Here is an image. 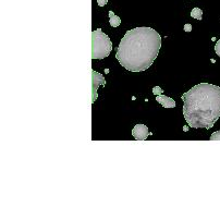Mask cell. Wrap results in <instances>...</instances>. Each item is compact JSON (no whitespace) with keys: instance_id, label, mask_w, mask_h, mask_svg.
Instances as JSON below:
<instances>
[{"instance_id":"7c38bea8","label":"cell","mask_w":220,"mask_h":207,"mask_svg":"<svg viewBox=\"0 0 220 207\" xmlns=\"http://www.w3.org/2000/svg\"><path fill=\"white\" fill-rule=\"evenodd\" d=\"M108 2V0H97V4L99 7H105Z\"/></svg>"},{"instance_id":"8fae6325","label":"cell","mask_w":220,"mask_h":207,"mask_svg":"<svg viewBox=\"0 0 220 207\" xmlns=\"http://www.w3.org/2000/svg\"><path fill=\"white\" fill-rule=\"evenodd\" d=\"M215 52L220 57V39L216 43V45H215Z\"/></svg>"},{"instance_id":"7a4b0ae2","label":"cell","mask_w":220,"mask_h":207,"mask_svg":"<svg viewBox=\"0 0 220 207\" xmlns=\"http://www.w3.org/2000/svg\"><path fill=\"white\" fill-rule=\"evenodd\" d=\"M182 113L190 127L209 130L220 118V87L199 83L181 96Z\"/></svg>"},{"instance_id":"30bf717a","label":"cell","mask_w":220,"mask_h":207,"mask_svg":"<svg viewBox=\"0 0 220 207\" xmlns=\"http://www.w3.org/2000/svg\"><path fill=\"white\" fill-rule=\"evenodd\" d=\"M210 140L211 141H220V130L216 131V132H214V133L211 134Z\"/></svg>"},{"instance_id":"ba28073f","label":"cell","mask_w":220,"mask_h":207,"mask_svg":"<svg viewBox=\"0 0 220 207\" xmlns=\"http://www.w3.org/2000/svg\"><path fill=\"white\" fill-rule=\"evenodd\" d=\"M191 16L193 19H196L198 21H201L202 18H203V11L199 8H194V9L191 11Z\"/></svg>"},{"instance_id":"277c9868","label":"cell","mask_w":220,"mask_h":207,"mask_svg":"<svg viewBox=\"0 0 220 207\" xmlns=\"http://www.w3.org/2000/svg\"><path fill=\"white\" fill-rule=\"evenodd\" d=\"M100 85H106L105 77L98 72L92 70V102H95L97 98V89Z\"/></svg>"},{"instance_id":"8992f818","label":"cell","mask_w":220,"mask_h":207,"mask_svg":"<svg viewBox=\"0 0 220 207\" xmlns=\"http://www.w3.org/2000/svg\"><path fill=\"white\" fill-rule=\"evenodd\" d=\"M156 100L159 102L160 105H163V107L165 108H174L176 107V100L172 98H170L169 96L166 95H157L156 96Z\"/></svg>"},{"instance_id":"3957f363","label":"cell","mask_w":220,"mask_h":207,"mask_svg":"<svg viewBox=\"0 0 220 207\" xmlns=\"http://www.w3.org/2000/svg\"><path fill=\"white\" fill-rule=\"evenodd\" d=\"M112 50V43L100 29L92 32V59H105Z\"/></svg>"},{"instance_id":"52a82bcc","label":"cell","mask_w":220,"mask_h":207,"mask_svg":"<svg viewBox=\"0 0 220 207\" xmlns=\"http://www.w3.org/2000/svg\"><path fill=\"white\" fill-rule=\"evenodd\" d=\"M109 23L112 27H118L121 24V19L118 15H116L113 11H109Z\"/></svg>"},{"instance_id":"5b68a950","label":"cell","mask_w":220,"mask_h":207,"mask_svg":"<svg viewBox=\"0 0 220 207\" xmlns=\"http://www.w3.org/2000/svg\"><path fill=\"white\" fill-rule=\"evenodd\" d=\"M150 134L152 133L148 131V127L145 124H136L132 130V135L137 141H145Z\"/></svg>"},{"instance_id":"6da1fadb","label":"cell","mask_w":220,"mask_h":207,"mask_svg":"<svg viewBox=\"0 0 220 207\" xmlns=\"http://www.w3.org/2000/svg\"><path fill=\"white\" fill-rule=\"evenodd\" d=\"M161 48V36L152 27H136L122 37L116 58L122 67L131 72H142L154 63Z\"/></svg>"},{"instance_id":"4fadbf2b","label":"cell","mask_w":220,"mask_h":207,"mask_svg":"<svg viewBox=\"0 0 220 207\" xmlns=\"http://www.w3.org/2000/svg\"><path fill=\"white\" fill-rule=\"evenodd\" d=\"M184 31H185V32H191V31H192V25H191V24H185V25H184Z\"/></svg>"},{"instance_id":"9c48e42d","label":"cell","mask_w":220,"mask_h":207,"mask_svg":"<svg viewBox=\"0 0 220 207\" xmlns=\"http://www.w3.org/2000/svg\"><path fill=\"white\" fill-rule=\"evenodd\" d=\"M163 89L161 88V87H160V86H155V87H154L153 88V94L154 95H161V94H163Z\"/></svg>"}]
</instances>
